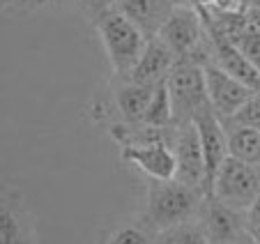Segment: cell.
Masks as SVG:
<instances>
[{
    "label": "cell",
    "instance_id": "6da1fadb",
    "mask_svg": "<svg viewBox=\"0 0 260 244\" xmlns=\"http://www.w3.org/2000/svg\"><path fill=\"white\" fill-rule=\"evenodd\" d=\"M92 25L111 65L113 78H127L147 44L145 33L115 7L97 14L92 19Z\"/></svg>",
    "mask_w": 260,
    "mask_h": 244
},
{
    "label": "cell",
    "instance_id": "7a4b0ae2",
    "mask_svg": "<svg viewBox=\"0 0 260 244\" xmlns=\"http://www.w3.org/2000/svg\"><path fill=\"white\" fill-rule=\"evenodd\" d=\"M207 194L180 180H150L145 189V217L152 228L166 230L182 221L201 217Z\"/></svg>",
    "mask_w": 260,
    "mask_h": 244
},
{
    "label": "cell",
    "instance_id": "3957f363",
    "mask_svg": "<svg viewBox=\"0 0 260 244\" xmlns=\"http://www.w3.org/2000/svg\"><path fill=\"white\" fill-rule=\"evenodd\" d=\"M159 37L168 44V49L175 53L177 63L207 65L212 53V39L207 35L205 21L201 16V10L189 3H177L175 10L166 19V23L159 30Z\"/></svg>",
    "mask_w": 260,
    "mask_h": 244
},
{
    "label": "cell",
    "instance_id": "277c9868",
    "mask_svg": "<svg viewBox=\"0 0 260 244\" xmlns=\"http://www.w3.org/2000/svg\"><path fill=\"white\" fill-rule=\"evenodd\" d=\"M210 196L223 205L246 212L260 196V166L228 157L216 173Z\"/></svg>",
    "mask_w": 260,
    "mask_h": 244
},
{
    "label": "cell",
    "instance_id": "5b68a950",
    "mask_svg": "<svg viewBox=\"0 0 260 244\" xmlns=\"http://www.w3.org/2000/svg\"><path fill=\"white\" fill-rule=\"evenodd\" d=\"M166 85H168V93H171L173 120H175V125L193 122L198 111L210 106L203 65L187 63V60L177 63L173 67L171 76L166 78Z\"/></svg>",
    "mask_w": 260,
    "mask_h": 244
},
{
    "label": "cell",
    "instance_id": "8992f818",
    "mask_svg": "<svg viewBox=\"0 0 260 244\" xmlns=\"http://www.w3.org/2000/svg\"><path fill=\"white\" fill-rule=\"evenodd\" d=\"M171 147L175 152V161H177L175 180L198 187V189H203L207 194V166H205V155H203V145H201V136H198L196 125L193 122L175 125Z\"/></svg>",
    "mask_w": 260,
    "mask_h": 244
},
{
    "label": "cell",
    "instance_id": "52a82bcc",
    "mask_svg": "<svg viewBox=\"0 0 260 244\" xmlns=\"http://www.w3.org/2000/svg\"><path fill=\"white\" fill-rule=\"evenodd\" d=\"M0 244H37L35 217L21 189L7 187L0 196Z\"/></svg>",
    "mask_w": 260,
    "mask_h": 244
},
{
    "label": "cell",
    "instance_id": "ba28073f",
    "mask_svg": "<svg viewBox=\"0 0 260 244\" xmlns=\"http://www.w3.org/2000/svg\"><path fill=\"white\" fill-rule=\"evenodd\" d=\"M120 159L134 166L147 180H173L177 171L175 152L168 141H150L120 147Z\"/></svg>",
    "mask_w": 260,
    "mask_h": 244
},
{
    "label": "cell",
    "instance_id": "9c48e42d",
    "mask_svg": "<svg viewBox=\"0 0 260 244\" xmlns=\"http://www.w3.org/2000/svg\"><path fill=\"white\" fill-rule=\"evenodd\" d=\"M205 69V83H207V97H210V106L214 108V113L223 122H228L242 106L246 104V99L255 93L253 88H249L246 83L237 81L235 76L226 74L221 67L207 63L203 65Z\"/></svg>",
    "mask_w": 260,
    "mask_h": 244
},
{
    "label": "cell",
    "instance_id": "30bf717a",
    "mask_svg": "<svg viewBox=\"0 0 260 244\" xmlns=\"http://www.w3.org/2000/svg\"><path fill=\"white\" fill-rule=\"evenodd\" d=\"M193 125H196V129H198L203 155H205L207 196H210L212 185H214V177H216V173H219L221 164L231 157V150H228V129H226V125H223V120L214 113L212 106H205L203 111H198L196 117H193Z\"/></svg>",
    "mask_w": 260,
    "mask_h": 244
},
{
    "label": "cell",
    "instance_id": "8fae6325",
    "mask_svg": "<svg viewBox=\"0 0 260 244\" xmlns=\"http://www.w3.org/2000/svg\"><path fill=\"white\" fill-rule=\"evenodd\" d=\"M201 219L205 224L212 244H242L249 237V233H246V212L223 205L212 196H207L205 203H203Z\"/></svg>",
    "mask_w": 260,
    "mask_h": 244
},
{
    "label": "cell",
    "instance_id": "7c38bea8",
    "mask_svg": "<svg viewBox=\"0 0 260 244\" xmlns=\"http://www.w3.org/2000/svg\"><path fill=\"white\" fill-rule=\"evenodd\" d=\"M175 65H177L175 53L168 49V44L159 35H154V37H147L145 49H143L136 67L127 78L143 85H159L171 76Z\"/></svg>",
    "mask_w": 260,
    "mask_h": 244
},
{
    "label": "cell",
    "instance_id": "4fadbf2b",
    "mask_svg": "<svg viewBox=\"0 0 260 244\" xmlns=\"http://www.w3.org/2000/svg\"><path fill=\"white\" fill-rule=\"evenodd\" d=\"M154 88L157 85H143L132 78H113L111 95H113V106L120 115V122L141 125L154 95Z\"/></svg>",
    "mask_w": 260,
    "mask_h": 244
},
{
    "label": "cell",
    "instance_id": "5bb4252c",
    "mask_svg": "<svg viewBox=\"0 0 260 244\" xmlns=\"http://www.w3.org/2000/svg\"><path fill=\"white\" fill-rule=\"evenodd\" d=\"M210 39H212L210 63L216 65V67H221L226 74H231V76H235L237 81L246 83L249 88L260 90V69H255L235 44H231L226 39L212 37V35H210Z\"/></svg>",
    "mask_w": 260,
    "mask_h": 244
},
{
    "label": "cell",
    "instance_id": "9a60e30c",
    "mask_svg": "<svg viewBox=\"0 0 260 244\" xmlns=\"http://www.w3.org/2000/svg\"><path fill=\"white\" fill-rule=\"evenodd\" d=\"M177 0H120L115 10L134 21L145 33V37H154L175 10Z\"/></svg>",
    "mask_w": 260,
    "mask_h": 244
},
{
    "label": "cell",
    "instance_id": "2e32d148",
    "mask_svg": "<svg viewBox=\"0 0 260 244\" xmlns=\"http://www.w3.org/2000/svg\"><path fill=\"white\" fill-rule=\"evenodd\" d=\"M159 230L141 215L120 219L99 235L97 244H157Z\"/></svg>",
    "mask_w": 260,
    "mask_h": 244
},
{
    "label": "cell",
    "instance_id": "e0dca14e",
    "mask_svg": "<svg viewBox=\"0 0 260 244\" xmlns=\"http://www.w3.org/2000/svg\"><path fill=\"white\" fill-rule=\"evenodd\" d=\"M223 125L228 129V150H231V157L260 166V129L242 127V125H228V122H223Z\"/></svg>",
    "mask_w": 260,
    "mask_h": 244
},
{
    "label": "cell",
    "instance_id": "ac0fdd59",
    "mask_svg": "<svg viewBox=\"0 0 260 244\" xmlns=\"http://www.w3.org/2000/svg\"><path fill=\"white\" fill-rule=\"evenodd\" d=\"M157 244H210V235L201 217H193L166 230H159Z\"/></svg>",
    "mask_w": 260,
    "mask_h": 244
},
{
    "label": "cell",
    "instance_id": "d6986e66",
    "mask_svg": "<svg viewBox=\"0 0 260 244\" xmlns=\"http://www.w3.org/2000/svg\"><path fill=\"white\" fill-rule=\"evenodd\" d=\"M141 125H145V127H171V125H175V120H173V102L166 81L154 88V95L150 99V106H147Z\"/></svg>",
    "mask_w": 260,
    "mask_h": 244
},
{
    "label": "cell",
    "instance_id": "ffe728a7",
    "mask_svg": "<svg viewBox=\"0 0 260 244\" xmlns=\"http://www.w3.org/2000/svg\"><path fill=\"white\" fill-rule=\"evenodd\" d=\"M67 3H76V0H5L3 3V12L7 14H32V12H44L55 10Z\"/></svg>",
    "mask_w": 260,
    "mask_h": 244
},
{
    "label": "cell",
    "instance_id": "44dd1931",
    "mask_svg": "<svg viewBox=\"0 0 260 244\" xmlns=\"http://www.w3.org/2000/svg\"><path fill=\"white\" fill-rule=\"evenodd\" d=\"M228 125H242V127H253L260 129V90H255L246 104L228 120Z\"/></svg>",
    "mask_w": 260,
    "mask_h": 244
},
{
    "label": "cell",
    "instance_id": "7402d4cb",
    "mask_svg": "<svg viewBox=\"0 0 260 244\" xmlns=\"http://www.w3.org/2000/svg\"><path fill=\"white\" fill-rule=\"evenodd\" d=\"M235 46L255 69H260V33H244Z\"/></svg>",
    "mask_w": 260,
    "mask_h": 244
},
{
    "label": "cell",
    "instance_id": "603a6c76",
    "mask_svg": "<svg viewBox=\"0 0 260 244\" xmlns=\"http://www.w3.org/2000/svg\"><path fill=\"white\" fill-rule=\"evenodd\" d=\"M246 233H249L251 242L260 244V196L255 198V203L246 210Z\"/></svg>",
    "mask_w": 260,
    "mask_h": 244
},
{
    "label": "cell",
    "instance_id": "cb8c5ba5",
    "mask_svg": "<svg viewBox=\"0 0 260 244\" xmlns=\"http://www.w3.org/2000/svg\"><path fill=\"white\" fill-rule=\"evenodd\" d=\"M76 3L83 7V12L90 16V19L102 14L104 10H111V7H108V0H76Z\"/></svg>",
    "mask_w": 260,
    "mask_h": 244
},
{
    "label": "cell",
    "instance_id": "d4e9b609",
    "mask_svg": "<svg viewBox=\"0 0 260 244\" xmlns=\"http://www.w3.org/2000/svg\"><path fill=\"white\" fill-rule=\"evenodd\" d=\"M207 7L216 12H242L244 10V3L242 0H212V5H207Z\"/></svg>",
    "mask_w": 260,
    "mask_h": 244
},
{
    "label": "cell",
    "instance_id": "484cf974",
    "mask_svg": "<svg viewBox=\"0 0 260 244\" xmlns=\"http://www.w3.org/2000/svg\"><path fill=\"white\" fill-rule=\"evenodd\" d=\"M246 12V33H260V7H249Z\"/></svg>",
    "mask_w": 260,
    "mask_h": 244
},
{
    "label": "cell",
    "instance_id": "4316f807",
    "mask_svg": "<svg viewBox=\"0 0 260 244\" xmlns=\"http://www.w3.org/2000/svg\"><path fill=\"white\" fill-rule=\"evenodd\" d=\"M244 3V10H249V7H260V0H242Z\"/></svg>",
    "mask_w": 260,
    "mask_h": 244
},
{
    "label": "cell",
    "instance_id": "83f0119b",
    "mask_svg": "<svg viewBox=\"0 0 260 244\" xmlns=\"http://www.w3.org/2000/svg\"><path fill=\"white\" fill-rule=\"evenodd\" d=\"M242 244H253V242H251V237H246V239H244V242H242Z\"/></svg>",
    "mask_w": 260,
    "mask_h": 244
},
{
    "label": "cell",
    "instance_id": "f1b7e54d",
    "mask_svg": "<svg viewBox=\"0 0 260 244\" xmlns=\"http://www.w3.org/2000/svg\"><path fill=\"white\" fill-rule=\"evenodd\" d=\"M3 3H5V0H3Z\"/></svg>",
    "mask_w": 260,
    "mask_h": 244
},
{
    "label": "cell",
    "instance_id": "f546056e",
    "mask_svg": "<svg viewBox=\"0 0 260 244\" xmlns=\"http://www.w3.org/2000/svg\"><path fill=\"white\" fill-rule=\"evenodd\" d=\"M210 244H212V242H210Z\"/></svg>",
    "mask_w": 260,
    "mask_h": 244
}]
</instances>
